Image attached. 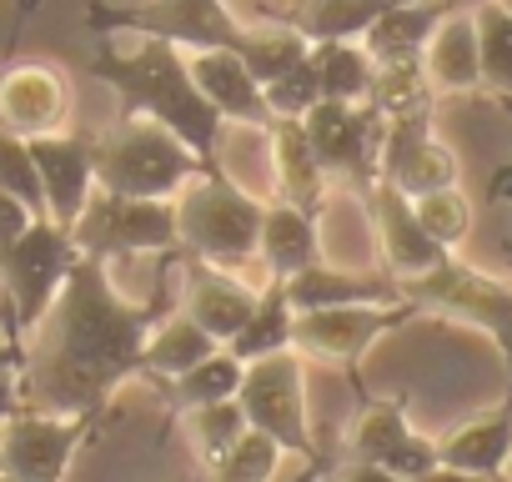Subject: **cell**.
<instances>
[{"mask_svg": "<svg viewBox=\"0 0 512 482\" xmlns=\"http://www.w3.org/2000/svg\"><path fill=\"white\" fill-rule=\"evenodd\" d=\"M161 322V302H126L101 257H81L56 307L31 332L21 362V402L36 412L101 417L126 377H141V347Z\"/></svg>", "mask_w": 512, "mask_h": 482, "instance_id": "6da1fadb", "label": "cell"}, {"mask_svg": "<svg viewBox=\"0 0 512 482\" xmlns=\"http://www.w3.org/2000/svg\"><path fill=\"white\" fill-rule=\"evenodd\" d=\"M91 76L106 81L126 116H141V121H156L166 126L171 136H181L201 161H216V146H221V131L226 121L211 111V101L196 91L191 81V66L176 46L166 41H141L136 51H116V46H101L91 56Z\"/></svg>", "mask_w": 512, "mask_h": 482, "instance_id": "7a4b0ae2", "label": "cell"}, {"mask_svg": "<svg viewBox=\"0 0 512 482\" xmlns=\"http://www.w3.org/2000/svg\"><path fill=\"white\" fill-rule=\"evenodd\" d=\"M91 161H96V191L126 201H176L181 186L211 166L181 136L141 116H126L121 126L91 136Z\"/></svg>", "mask_w": 512, "mask_h": 482, "instance_id": "3957f363", "label": "cell"}, {"mask_svg": "<svg viewBox=\"0 0 512 482\" xmlns=\"http://www.w3.org/2000/svg\"><path fill=\"white\" fill-rule=\"evenodd\" d=\"M262 216H267V201H256L251 191H241L226 176V166L211 161L176 196V247H181L186 262L241 267V262L256 257Z\"/></svg>", "mask_w": 512, "mask_h": 482, "instance_id": "277c9868", "label": "cell"}, {"mask_svg": "<svg viewBox=\"0 0 512 482\" xmlns=\"http://www.w3.org/2000/svg\"><path fill=\"white\" fill-rule=\"evenodd\" d=\"M397 287L417 312H442V317H457V322L487 332L492 347L507 357V397H512V282L447 257L422 277H402Z\"/></svg>", "mask_w": 512, "mask_h": 482, "instance_id": "5b68a950", "label": "cell"}, {"mask_svg": "<svg viewBox=\"0 0 512 482\" xmlns=\"http://www.w3.org/2000/svg\"><path fill=\"white\" fill-rule=\"evenodd\" d=\"M86 26L101 36H141L166 41L176 51H231L241 41V21L226 0H146V6H86Z\"/></svg>", "mask_w": 512, "mask_h": 482, "instance_id": "8992f818", "label": "cell"}, {"mask_svg": "<svg viewBox=\"0 0 512 482\" xmlns=\"http://www.w3.org/2000/svg\"><path fill=\"white\" fill-rule=\"evenodd\" d=\"M71 267H76L71 231H61L51 216H36V226L0 257V287L11 297V337L6 342H31V332L56 307Z\"/></svg>", "mask_w": 512, "mask_h": 482, "instance_id": "52a82bcc", "label": "cell"}, {"mask_svg": "<svg viewBox=\"0 0 512 482\" xmlns=\"http://www.w3.org/2000/svg\"><path fill=\"white\" fill-rule=\"evenodd\" d=\"M81 257H101L106 267L121 257H181L176 247V201H126L96 191L81 221L71 226Z\"/></svg>", "mask_w": 512, "mask_h": 482, "instance_id": "ba28073f", "label": "cell"}, {"mask_svg": "<svg viewBox=\"0 0 512 482\" xmlns=\"http://www.w3.org/2000/svg\"><path fill=\"white\" fill-rule=\"evenodd\" d=\"M302 352H272L262 362H246L241 372V417L251 432L272 437L282 452H297L307 462H317V442L307 427V392H302Z\"/></svg>", "mask_w": 512, "mask_h": 482, "instance_id": "9c48e42d", "label": "cell"}, {"mask_svg": "<svg viewBox=\"0 0 512 482\" xmlns=\"http://www.w3.org/2000/svg\"><path fill=\"white\" fill-rule=\"evenodd\" d=\"M91 432H96V417L21 407L16 417L0 422V472H11L16 482H66Z\"/></svg>", "mask_w": 512, "mask_h": 482, "instance_id": "30bf717a", "label": "cell"}, {"mask_svg": "<svg viewBox=\"0 0 512 482\" xmlns=\"http://www.w3.org/2000/svg\"><path fill=\"white\" fill-rule=\"evenodd\" d=\"M417 307L412 302H352V307H317V312H297L292 327V347L302 357H322L352 372V362H362V352H372L387 332H397L402 322H412Z\"/></svg>", "mask_w": 512, "mask_h": 482, "instance_id": "8fae6325", "label": "cell"}, {"mask_svg": "<svg viewBox=\"0 0 512 482\" xmlns=\"http://www.w3.org/2000/svg\"><path fill=\"white\" fill-rule=\"evenodd\" d=\"M302 131H307V141H312L327 181L332 176H347V181L367 186L377 176V151H382L387 121L367 101H317L302 116Z\"/></svg>", "mask_w": 512, "mask_h": 482, "instance_id": "7c38bea8", "label": "cell"}, {"mask_svg": "<svg viewBox=\"0 0 512 482\" xmlns=\"http://www.w3.org/2000/svg\"><path fill=\"white\" fill-rule=\"evenodd\" d=\"M377 176L387 186H397L402 196H427V191L457 186L462 166H457L452 146L432 131V116H407V121H387L382 151H377Z\"/></svg>", "mask_w": 512, "mask_h": 482, "instance_id": "4fadbf2b", "label": "cell"}, {"mask_svg": "<svg viewBox=\"0 0 512 482\" xmlns=\"http://www.w3.org/2000/svg\"><path fill=\"white\" fill-rule=\"evenodd\" d=\"M367 196V216H372V231H377V247H382V262L387 272L402 282V277H422L432 272L437 262H447L452 252L437 247V241L422 231L417 211H412V196H402L397 186H387L382 176H372L362 186Z\"/></svg>", "mask_w": 512, "mask_h": 482, "instance_id": "5bb4252c", "label": "cell"}, {"mask_svg": "<svg viewBox=\"0 0 512 482\" xmlns=\"http://www.w3.org/2000/svg\"><path fill=\"white\" fill-rule=\"evenodd\" d=\"M31 161L41 176V196H46V216L71 231L81 221V211L96 196V161H91V136H71V131H51L31 141Z\"/></svg>", "mask_w": 512, "mask_h": 482, "instance_id": "9a60e30c", "label": "cell"}, {"mask_svg": "<svg viewBox=\"0 0 512 482\" xmlns=\"http://www.w3.org/2000/svg\"><path fill=\"white\" fill-rule=\"evenodd\" d=\"M71 116V86L46 61H16L0 71V126L36 141L51 131H66Z\"/></svg>", "mask_w": 512, "mask_h": 482, "instance_id": "2e32d148", "label": "cell"}, {"mask_svg": "<svg viewBox=\"0 0 512 482\" xmlns=\"http://www.w3.org/2000/svg\"><path fill=\"white\" fill-rule=\"evenodd\" d=\"M256 292H262V287H251V282L231 277L226 267L186 262L181 312H186V317H191L216 347H226V342L246 327V317H251V307H256Z\"/></svg>", "mask_w": 512, "mask_h": 482, "instance_id": "e0dca14e", "label": "cell"}, {"mask_svg": "<svg viewBox=\"0 0 512 482\" xmlns=\"http://www.w3.org/2000/svg\"><path fill=\"white\" fill-rule=\"evenodd\" d=\"M191 66V81L196 91L211 101V111L221 121H236V126H251V131H267L272 126V106H267V91L256 81L236 51H191L186 56Z\"/></svg>", "mask_w": 512, "mask_h": 482, "instance_id": "ac0fdd59", "label": "cell"}, {"mask_svg": "<svg viewBox=\"0 0 512 482\" xmlns=\"http://www.w3.org/2000/svg\"><path fill=\"white\" fill-rule=\"evenodd\" d=\"M267 146H272L277 201L322 216V201H327V171H322V161H317V151H312L302 121H292V116H272V126H267Z\"/></svg>", "mask_w": 512, "mask_h": 482, "instance_id": "d6986e66", "label": "cell"}, {"mask_svg": "<svg viewBox=\"0 0 512 482\" xmlns=\"http://www.w3.org/2000/svg\"><path fill=\"white\" fill-rule=\"evenodd\" d=\"M437 462L497 482L512 462V397H502V407H492V412L452 427L447 437H437Z\"/></svg>", "mask_w": 512, "mask_h": 482, "instance_id": "ffe728a7", "label": "cell"}, {"mask_svg": "<svg viewBox=\"0 0 512 482\" xmlns=\"http://www.w3.org/2000/svg\"><path fill=\"white\" fill-rule=\"evenodd\" d=\"M422 71L437 96H467L482 91V56H477V26L472 11H447L422 51Z\"/></svg>", "mask_w": 512, "mask_h": 482, "instance_id": "44dd1931", "label": "cell"}, {"mask_svg": "<svg viewBox=\"0 0 512 482\" xmlns=\"http://www.w3.org/2000/svg\"><path fill=\"white\" fill-rule=\"evenodd\" d=\"M287 297L297 312H317V307H352V302H407L392 272H342L327 262H312L307 272H297L287 282Z\"/></svg>", "mask_w": 512, "mask_h": 482, "instance_id": "7402d4cb", "label": "cell"}, {"mask_svg": "<svg viewBox=\"0 0 512 482\" xmlns=\"http://www.w3.org/2000/svg\"><path fill=\"white\" fill-rule=\"evenodd\" d=\"M256 257L277 282H292L297 272H307L317 262V216L287 201H272L262 216V241H256Z\"/></svg>", "mask_w": 512, "mask_h": 482, "instance_id": "603a6c76", "label": "cell"}, {"mask_svg": "<svg viewBox=\"0 0 512 482\" xmlns=\"http://www.w3.org/2000/svg\"><path fill=\"white\" fill-rule=\"evenodd\" d=\"M457 11V0H402V6H392L367 36V56L372 61H407V56H422L432 31L442 26V16Z\"/></svg>", "mask_w": 512, "mask_h": 482, "instance_id": "cb8c5ba5", "label": "cell"}, {"mask_svg": "<svg viewBox=\"0 0 512 482\" xmlns=\"http://www.w3.org/2000/svg\"><path fill=\"white\" fill-rule=\"evenodd\" d=\"M292 327H297V307L287 297V282H267L262 292H256V307L246 317V327L226 342V352L236 362H262L272 352H292Z\"/></svg>", "mask_w": 512, "mask_h": 482, "instance_id": "d4e9b609", "label": "cell"}, {"mask_svg": "<svg viewBox=\"0 0 512 482\" xmlns=\"http://www.w3.org/2000/svg\"><path fill=\"white\" fill-rule=\"evenodd\" d=\"M392 6H402V0H297L287 11V26H297L312 46L317 41H362Z\"/></svg>", "mask_w": 512, "mask_h": 482, "instance_id": "484cf974", "label": "cell"}, {"mask_svg": "<svg viewBox=\"0 0 512 482\" xmlns=\"http://www.w3.org/2000/svg\"><path fill=\"white\" fill-rule=\"evenodd\" d=\"M432 81L422 71V56H407V61H377V76H372V96L367 106L382 116V121H407V116H432Z\"/></svg>", "mask_w": 512, "mask_h": 482, "instance_id": "4316f807", "label": "cell"}, {"mask_svg": "<svg viewBox=\"0 0 512 482\" xmlns=\"http://www.w3.org/2000/svg\"><path fill=\"white\" fill-rule=\"evenodd\" d=\"M216 352V342L186 317V312H176V317H166V322H156V332L146 337V347H141V377H181V372H191L196 362H206Z\"/></svg>", "mask_w": 512, "mask_h": 482, "instance_id": "83f0119b", "label": "cell"}, {"mask_svg": "<svg viewBox=\"0 0 512 482\" xmlns=\"http://www.w3.org/2000/svg\"><path fill=\"white\" fill-rule=\"evenodd\" d=\"M412 432H417V427L407 422V407H402L397 397H387V402H362L357 417H352V427H347V457H352V462H377V467H387Z\"/></svg>", "mask_w": 512, "mask_h": 482, "instance_id": "f1b7e54d", "label": "cell"}, {"mask_svg": "<svg viewBox=\"0 0 512 482\" xmlns=\"http://www.w3.org/2000/svg\"><path fill=\"white\" fill-rule=\"evenodd\" d=\"M236 56H241V66L262 81V86H272V81H282L292 66H302L307 56H312V41L297 31V26H287V21H272V26H256V31H241V41L231 46Z\"/></svg>", "mask_w": 512, "mask_h": 482, "instance_id": "f546056e", "label": "cell"}, {"mask_svg": "<svg viewBox=\"0 0 512 482\" xmlns=\"http://www.w3.org/2000/svg\"><path fill=\"white\" fill-rule=\"evenodd\" d=\"M472 26H477V56H482V91L512 106V11L502 0H477Z\"/></svg>", "mask_w": 512, "mask_h": 482, "instance_id": "4dcf8cb0", "label": "cell"}, {"mask_svg": "<svg viewBox=\"0 0 512 482\" xmlns=\"http://www.w3.org/2000/svg\"><path fill=\"white\" fill-rule=\"evenodd\" d=\"M317 76H322V101H367L377 61L367 56L362 41H317L312 46Z\"/></svg>", "mask_w": 512, "mask_h": 482, "instance_id": "1f68e13d", "label": "cell"}, {"mask_svg": "<svg viewBox=\"0 0 512 482\" xmlns=\"http://www.w3.org/2000/svg\"><path fill=\"white\" fill-rule=\"evenodd\" d=\"M241 372H246V362H236L226 347H216L206 362H196L191 372L171 377L176 412H191V407H206V402H231L241 392Z\"/></svg>", "mask_w": 512, "mask_h": 482, "instance_id": "d6a6232c", "label": "cell"}, {"mask_svg": "<svg viewBox=\"0 0 512 482\" xmlns=\"http://www.w3.org/2000/svg\"><path fill=\"white\" fill-rule=\"evenodd\" d=\"M186 417V437H191V452L211 467V462H221L251 427H246V417H241V402L231 397V402H206V407H191V412H181Z\"/></svg>", "mask_w": 512, "mask_h": 482, "instance_id": "836d02e7", "label": "cell"}, {"mask_svg": "<svg viewBox=\"0 0 512 482\" xmlns=\"http://www.w3.org/2000/svg\"><path fill=\"white\" fill-rule=\"evenodd\" d=\"M412 211L422 221V231L437 241V247H462L467 231H472V201L462 186H447V191H427V196H412Z\"/></svg>", "mask_w": 512, "mask_h": 482, "instance_id": "e575fe53", "label": "cell"}, {"mask_svg": "<svg viewBox=\"0 0 512 482\" xmlns=\"http://www.w3.org/2000/svg\"><path fill=\"white\" fill-rule=\"evenodd\" d=\"M282 467V447L262 432H246L221 462H211V482H272Z\"/></svg>", "mask_w": 512, "mask_h": 482, "instance_id": "d590c367", "label": "cell"}, {"mask_svg": "<svg viewBox=\"0 0 512 482\" xmlns=\"http://www.w3.org/2000/svg\"><path fill=\"white\" fill-rule=\"evenodd\" d=\"M0 191L26 201L36 216H46V196H41V176H36V161H31V141L0 126Z\"/></svg>", "mask_w": 512, "mask_h": 482, "instance_id": "8d00e7d4", "label": "cell"}, {"mask_svg": "<svg viewBox=\"0 0 512 482\" xmlns=\"http://www.w3.org/2000/svg\"><path fill=\"white\" fill-rule=\"evenodd\" d=\"M267 91V106H272V116H292V121H302L317 101H322V76H317V61L307 56L302 66H292L282 81H272V86H262Z\"/></svg>", "mask_w": 512, "mask_h": 482, "instance_id": "74e56055", "label": "cell"}, {"mask_svg": "<svg viewBox=\"0 0 512 482\" xmlns=\"http://www.w3.org/2000/svg\"><path fill=\"white\" fill-rule=\"evenodd\" d=\"M31 226H36V211H31L26 201H16V196L0 191V257H6V252L16 247V241H21Z\"/></svg>", "mask_w": 512, "mask_h": 482, "instance_id": "f35d334b", "label": "cell"}, {"mask_svg": "<svg viewBox=\"0 0 512 482\" xmlns=\"http://www.w3.org/2000/svg\"><path fill=\"white\" fill-rule=\"evenodd\" d=\"M332 482H407V477H397V472H387V467H377V462H342L337 472H332Z\"/></svg>", "mask_w": 512, "mask_h": 482, "instance_id": "ab89813d", "label": "cell"}, {"mask_svg": "<svg viewBox=\"0 0 512 482\" xmlns=\"http://www.w3.org/2000/svg\"><path fill=\"white\" fill-rule=\"evenodd\" d=\"M26 402H21V367H0V422L16 417Z\"/></svg>", "mask_w": 512, "mask_h": 482, "instance_id": "60d3db41", "label": "cell"}, {"mask_svg": "<svg viewBox=\"0 0 512 482\" xmlns=\"http://www.w3.org/2000/svg\"><path fill=\"white\" fill-rule=\"evenodd\" d=\"M412 482H492V477H472V472H462V467L437 462V467H427V472H422V477H412Z\"/></svg>", "mask_w": 512, "mask_h": 482, "instance_id": "b9f144b4", "label": "cell"}, {"mask_svg": "<svg viewBox=\"0 0 512 482\" xmlns=\"http://www.w3.org/2000/svg\"><path fill=\"white\" fill-rule=\"evenodd\" d=\"M26 362V342H0V367H21Z\"/></svg>", "mask_w": 512, "mask_h": 482, "instance_id": "7bdbcfd3", "label": "cell"}, {"mask_svg": "<svg viewBox=\"0 0 512 482\" xmlns=\"http://www.w3.org/2000/svg\"><path fill=\"white\" fill-rule=\"evenodd\" d=\"M31 11H36V0H16V41H21V31H26V21H31Z\"/></svg>", "mask_w": 512, "mask_h": 482, "instance_id": "ee69618b", "label": "cell"}, {"mask_svg": "<svg viewBox=\"0 0 512 482\" xmlns=\"http://www.w3.org/2000/svg\"><path fill=\"white\" fill-rule=\"evenodd\" d=\"M0 482H16V477H11V472H0Z\"/></svg>", "mask_w": 512, "mask_h": 482, "instance_id": "f6af8a7d", "label": "cell"}, {"mask_svg": "<svg viewBox=\"0 0 512 482\" xmlns=\"http://www.w3.org/2000/svg\"><path fill=\"white\" fill-rule=\"evenodd\" d=\"M502 477H512V462H507V472H502Z\"/></svg>", "mask_w": 512, "mask_h": 482, "instance_id": "bcb514c9", "label": "cell"}, {"mask_svg": "<svg viewBox=\"0 0 512 482\" xmlns=\"http://www.w3.org/2000/svg\"><path fill=\"white\" fill-rule=\"evenodd\" d=\"M502 6H507V11H512V0H502Z\"/></svg>", "mask_w": 512, "mask_h": 482, "instance_id": "7dc6e473", "label": "cell"}, {"mask_svg": "<svg viewBox=\"0 0 512 482\" xmlns=\"http://www.w3.org/2000/svg\"><path fill=\"white\" fill-rule=\"evenodd\" d=\"M497 482H512V477H497Z\"/></svg>", "mask_w": 512, "mask_h": 482, "instance_id": "c3c4849f", "label": "cell"}]
</instances>
